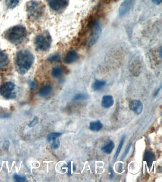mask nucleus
<instances>
[{"instance_id": "obj_1", "label": "nucleus", "mask_w": 162, "mask_h": 182, "mask_svg": "<svg viewBox=\"0 0 162 182\" xmlns=\"http://www.w3.org/2000/svg\"><path fill=\"white\" fill-rule=\"evenodd\" d=\"M34 60V55L30 51H20L16 54L15 60L17 71L22 75L25 74L30 70Z\"/></svg>"}, {"instance_id": "obj_2", "label": "nucleus", "mask_w": 162, "mask_h": 182, "mask_svg": "<svg viewBox=\"0 0 162 182\" xmlns=\"http://www.w3.org/2000/svg\"><path fill=\"white\" fill-rule=\"evenodd\" d=\"M27 32L24 27L18 25L10 28L5 33V37L12 43L18 45L25 40Z\"/></svg>"}, {"instance_id": "obj_3", "label": "nucleus", "mask_w": 162, "mask_h": 182, "mask_svg": "<svg viewBox=\"0 0 162 182\" xmlns=\"http://www.w3.org/2000/svg\"><path fill=\"white\" fill-rule=\"evenodd\" d=\"M51 43V38L48 33L40 34L35 38V47L38 50L46 51L50 49Z\"/></svg>"}, {"instance_id": "obj_4", "label": "nucleus", "mask_w": 162, "mask_h": 182, "mask_svg": "<svg viewBox=\"0 0 162 182\" xmlns=\"http://www.w3.org/2000/svg\"><path fill=\"white\" fill-rule=\"evenodd\" d=\"M27 11L30 17L38 19L43 15L44 12L43 4L38 1H32L27 4Z\"/></svg>"}, {"instance_id": "obj_5", "label": "nucleus", "mask_w": 162, "mask_h": 182, "mask_svg": "<svg viewBox=\"0 0 162 182\" xmlns=\"http://www.w3.org/2000/svg\"><path fill=\"white\" fill-rule=\"evenodd\" d=\"M88 45L91 47L98 42L101 34V28L98 21H94L91 24Z\"/></svg>"}, {"instance_id": "obj_6", "label": "nucleus", "mask_w": 162, "mask_h": 182, "mask_svg": "<svg viewBox=\"0 0 162 182\" xmlns=\"http://www.w3.org/2000/svg\"><path fill=\"white\" fill-rule=\"evenodd\" d=\"M15 89L14 83L12 82H5L0 86V94L6 99H14L16 96Z\"/></svg>"}, {"instance_id": "obj_7", "label": "nucleus", "mask_w": 162, "mask_h": 182, "mask_svg": "<svg viewBox=\"0 0 162 182\" xmlns=\"http://www.w3.org/2000/svg\"><path fill=\"white\" fill-rule=\"evenodd\" d=\"M48 2L50 7L55 12L63 10L69 4L68 0H48Z\"/></svg>"}, {"instance_id": "obj_8", "label": "nucleus", "mask_w": 162, "mask_h": 182, "mask_svg": "<svg viewBox=\"0 0 162 182\" xmlns=\"http://www.w3.org/2000/svg\"><path fill=\"white\" fill-rule=\"evenodd\" d=\"M130 109L135 114L139 115L141 114L143 110V105L141 101L139 100H133L130 103Z\"/></svg>"}, {"instance_id": "obj_9", "label": "nucleus", "mask_w": 162, "mask_h": 182, "mask_svg": "<svg viewBox=\"0 0 162 182\" xmlns=\"http://www.w3.org/2000/svg\"><path fill=\"white\" fill-rule=\"evenodd\" d=\"M78 55L75 51L72 50L68 52L64 58V62L66 64L74 63L78 59Z\"/></svg>"}, {"instance_id": "obj_10", "label": "nucleus", "mask_w": 162, "mask_h": 182, "mask_svg": "<svg viewBox=\"0 0 162 182\" xmlns=\"http://www.w3.org/2000/svg\"><path fill=\"white\" fill-rule=\"evenodd\" d=\"M114 103V99L111 95H105L102 99V106L104 108L108 109L111 107Z\"/></svg>"}, {"instance_id": "obj_11", "label": "nucleus", "mask_w": 162, "mask_h": 182, "mask_svg": "<svg viewBox=\"0 0 162 182\" xmlns=\"http://www.w3.org/2000/svg\"><path fill=\"white\" fill-rule=\"evenodd\" d=\"M131 3L124 1L121 4L119 8V14L120 17L125 16L129 11Z\"/></svg>"}, {"instance_id": "obj_12", "label": "nucleus", "mask_w": 162, "mask_h": 182, "mask_svg": "<svg viewBox=\"0 0 162 182\" xmlns=\"http://www.w3.org/2000/svg\"><path fill=\"white\" fill-rule=\"evenodd\" d=\"M103 125L100 121H93L90 122V129L93 132H98L101 130Z\"/></svg>"}, {"instance_id": "obj_13", "label": "nucleus", "mask_w": 162, "mask_h": 182, "mask_svg": "<svg viewBox=\"0 0 162 182\" xmlns=\"http://www.w3.org/2000/svg\"><path fill=\"white\" fill-rule=\"evenodd\" d=\"M52 86L50 85H46L41 87L39 91V95L41 97H46L50 95L51 91Z\"/></svg>"}, {"instance_id": "obj_14", "label": "nucleus", "mask_w": 162, "mask_h": 182, "mask_svg": "<svg viewBox=\"0 0 162 182\" xmlns=\"http://www.w3.org/2000/svg\"><path fill=\"white\" fill-rule=\"evenodd\" d=\"M106 85V82L104 80H96L92 85V88L95 91H98L103 88Z\"/></svg>"}, {"instance_id": "obj_15", "label": "nucleus", "mask_w": 162, "mask_h": 182, "mask_svg": "<svg viewBox=\"0 0 162 182\" xmlns=\"http://www.w3.org/2000/svg\"><path fill=\"white\" fill-rule=\"evenodd\" d=\"M115 146L114 141L110 140L106 145H104L102 147L101 150L104 153L107 154H110L112 152L113 150H114Z\"/></svg>"}, {"instance_id": "obj_16", "label": "nucleus", "mask_w": 162, "mask_h": 182, "mask_svg": "<svg viewBox=\"0 0 162 182\" xmlns=\"http://www.w3.org/2000/svg\"><path fill=\"white\" fill-rule=\"evenodd\" d=\"M8 63L9 58L7 55L4 52L0 51V68L6 66Z\"/></svg>"}, {"instance_id": "obj_17", "label": "nucleus", "mask_w": 162, "mask_h": 182, "mask_svg": "<svg viewBox=\"0 0 162 182\" xmlns=\"http://www.w3.org/2000/svg\"><path fill=\"white\" fill-rule=\"evenodd\" d=\"M155 159V155L150 151H146L144 155V160L148 163V166L151 165Z\"/></svg>"}, {"instance_id": "obj_18", "label": "nucleus", "mask_w": 162, "mask_h": 182, "mask_svg": "<svg viewBox=\"0 0 162 182\" xmlns=\"http://www.w3.org/2000/svg\"><path fill=\"white\" fill-rule=\"evenodd\" d=\"M125 138H126V136L125 135L121 138L118 147H117V150H116V152L115 153V155H114V158H113V160L114 162L116 161L117 159V157L119 156V154L120 152L122 150L123 146V144L125 141Z\"/></svg>"}, {"instance_id": "obj_19", "label": "nucleus", "mask_w": 162, "mask_h": 182, "mask_svg": "<svg viewBox=\"0 0 162 182\" xmlns=\"http://www.w3.org/2000/svg\"><path fill=\"white\" fill-rule=\"evenodd\" d=\"M89 98V96L88 94H76L73 98L72 100L73 101H84L87 100Z\"/></svg>"}, {"instance_id": "obj_20", "label": "nucleus", "mask_w": 162, "mask_h": 182, "mask_svg": "<svg viewBox=\"0 0 162 182\" xmlns=\"http://www.w3.org/2000/svg\"><path fill=\"white\" fill-rule=\"evenodd\" d=\"M5 1L8 8L10 9L15 7L19 3V0H6Z\"/></svg>"}, {"instance_id": "obj_21", "label": "nucleus", "mask_w": 162, "mask_h": 182, "mask_svg": "<svg viewBox=\"0 0 162 182\" xmlns=\"http://www.w3.org/2000/svg\"><path fill=\"white\" fill-rule=\"evenodd\" d=\"M62 74V70L61 68L59 66H56L53 68L51 72V75L53 77L57 78L59 77Z\"/></svg>"}, {"instance_id": "obj_22", "label": "nucleus", "mask_w": 162, "mask_h": 182, "mask_svg": "<svg viewBox=\"0 0 162 182\" xmlns=\"http://www.w3.org/2000/svg\"><path fill=\"white\" fill-rule=\"evenodd\" d=\"M62 135L61 133L60 132H51L48 134L47 137V140L48 141H51V140H55L58 138L59 136Z\"/></svg>"}, {"instance_id": "obj_23", "label": "nucleus", "mask_w": 162, "mask_h": 182, "mask_svg": "<svg viewBox=\"0 0 162 182\" xmlns=\"http://www.w3.org/2000/svg\"><path fill=\"white\" fill-rule=\"evenodd\" d=\"M61 57L58 54H56L52 55L50 56L48 58V60L51 62H55L59 61L60 60Z\"/></svg>"}, {"instance_id": "obj_24", "label": "nucleus", "mask_w": 162, "mask_h": 182, "mask_svg": "<svg viewBox=\"0 0 162 182\" xmlns=\"http://www.w3.org/2000/svg\"><path fill=\"white\" fill-rule=\"evenodd\" d=\"M53 143H52V145H51V147L54 150H56L57 148L59 147L60 146V141L59 139H56L55 140H53Z\"/></svg>"}, {"instance_id": "obj_25", "label": "nucleus", "mask_w": 162, "mask_h": 182, "mask_svg": "<svg viewBox=\"0 0 162 182\" xmlns=\"http://www.w3.org/2000/svg\"><path fill=\"white\" fill-rule=\"evenodd\" d=\"M39 118L37 116H35L34 117L33 119L30 122V123L29 124V126L30 127H34L38 123H39Z\"/></svg>"}, {"instance_id": "obj_26", "label": "nucleus", "mask_w": 162, "mask_h": 182, "mask_svg": "<svg viewBox=\"0 0 162 182\" xmlns=\"http://www.w3.org/2000/svg\"><path fill=\"white\" fill-rule=\"evenodd\" d=\"M131 147V143H129L127 145V147H126V149H125V151H124V153H123L122 157H121V160H123L124 158H125V157L127 156V154L129 151Z\"/></svg>"}, {"instance_id": "obj_27", "label": "nucleus", "mask_w": 162, "mask_h": 182, "mask_svg": "<svg viewBox=\"0 0 162 182\" xmlns=\"http://www.w3.org/2000/svg\"><path fill=\"white\" fill-rule=\"evenodd\" d=\"M13 178L15 181L18 182H23L26 181L25 177H22L20 176L19 175H14L13 176Z\"/></svg>"}, {"instance_id": "obj_28", "label": "nucleus", "mask_w": 162, "mask_h": 182, "mask_svg": "<svg viewBox=\"0 0 162 182\" xmlns=\"http://www.w3.org/2000/svg\"><path fill=\"white\" fill-rule=\"evenodd\" d=\"M109 174H110L109 177H110V179H112L113 178V170L111 166H109Z\"/></svg>"}, {"instance_id": "obj_29", "label": "nucleus", "mask_w": 162, "mask_h": 182, "mask_svg": "<svg viewBox=\"0 0 162 182\" xmlns=\"http://www.w3.org/2000/svg\"><path fill=\"white\" fill-rule=\"evenodd\" d=\"M71 162H69L68 164V174L69 176L72 175V173H71Z\"/></svg>"}, {"instance_id": "obj_30", "label": "nucleus", "mask_w": 162, "mask_h": 182, "mask_svg": "<svg viewBox=\"0 0 162 182\" xmlns=\"http://www.w3.org/2000/svg\"><path fill=\"white\" fill-rule=\"evenodd\" d=\"M153 3L156 5H159L162 2V0H152Z\"/></svg>"}, {"instance_id": "obj_31", "label": "nucleus", "mask_w": 162, "mask_h": 182, "mask_svg": "<svg viewBox=\"0 0 162 182\" xmlns=\"http://www.w3.org/2000/svg\"><path fill=\"white\" fill-rule=\"evenodd\" d=\"M132 0H124V1H126V2H128V3H131Z\"/></svg>"}]
</instances>
